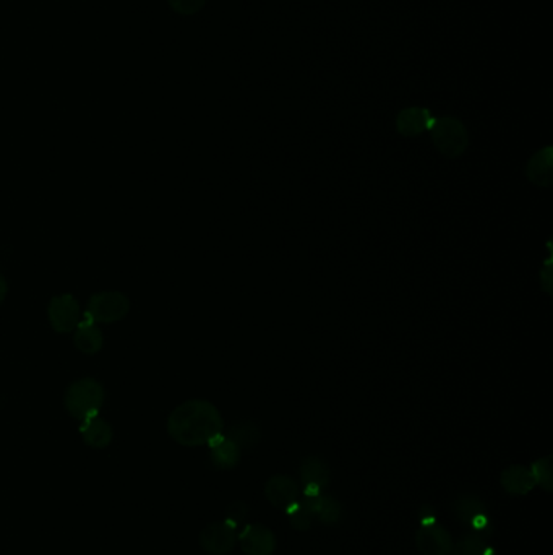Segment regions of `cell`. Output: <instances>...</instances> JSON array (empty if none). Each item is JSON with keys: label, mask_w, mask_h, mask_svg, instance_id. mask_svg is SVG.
I'll return each instance as SVG.
<instances>
[{"label": "cell", "mask_w": 553, "mask_h": 555, "mask_svg": "<svg viewBox=\"0 0 553 555\" xmlns=\"http://www.w3.org/2000/svg\"><path fill=\"white\" fill-rule=\"evenodd\" d=\"M223 417L218 407L205 399H190L172 411L167 434L184 446L208 445L223 434Z\"/></svg>", "instance_id": "obj_1"}, {"label": "cell", "mask_w": 553, "mask_h": 555, "mask_svg": "<svg viewBox=\"0 0 553 555\" xmlns=\"http://www.w3.org/2000/svg\"><path fill=\"white\" fill-rule=\"evenodd\" d=\"M106 399V391L98 380L81 378L77 380L65 391V409L77 421H85L91 416L100 415Z\"/></svg>", "instance_id": "obj_2"}, {"label": "cell", "mask_w": 553, "mask_h": 555, "mask_svg": "<svg viewBox=\"0 0 553 555\" xmlns=\"http://www.w3.org/2000/svg\"><path fill=\"white\" fill-rule=\"evenodd\" d=\"M429 130L434 145L444 157H460L468 149V129L460 119L450 118V116L435 118Z\"/></svg>", "instance_id": "obj_3"}, {"label": "cell", "mask_w": 553, "mask_h": 555, "mask_svg": "<svg viewBox=\"0 0 553 555\" xmlns=\"http://www.w3.org/2000/svg\"><path fill=\"white\" fill-rule=\"evenodd\" d=\"M130 311V301L116 291L98 292L88 301L86 317L94 323H114L122 321Z\"/></svg>", "instance_id": "obj_4"}, {"label": "cell", "mask_w": 553, "mask_h": 555, "mask_svg": "<svg viewBox=\"0 0 553 555\" xmlns=\"http://www.w3.org/2000/svg\"><path fill=\"white\" fill-rule=\"evenodd\" d=\"M453 513L461 524L468 528V531L483 532L487 536H491L493 524L487 505L481 497H477L474 493L460 495L453 503Z\"/></svg>", "instance_id": "obj_5"}, {"label": "cell", "mask_w": 553, "mask_h": 555, "mask_svg": "<svg viewBox=\"0 0 553 555\" xmlns=\"http://www.w3.org/2000/svg\"><path fill=\"white\" fill-rule=\"evenodd\" d=\"M198 541L205 552L211 555H226L237 544V528L227 523L226 520L216 522L203 528Z\"/></svg>", "instance_id": "obj_6"}, {"label": "cell", "mask_w": 553, "mask_h": 555, "mask_svg": "<svg viewBox=\"0 0 553 555\" xmlns=\"http://www.w3.org/2000/svg\"><path fill=\"white\" fill-rule=\"evenodd\" d=\"M51 327L57 333H69L72 330L77 329L80 321L79 301L72 294H63L51 301L47 309Z\"/></svg>", "instance_id": "obj_7"}, {"label": "cell", "mask_w": 553, "mask_h": 555, "mask_svg": "<svg viewBox=\"0 0 553 555\" xmlns=\"http://www.w3.org/2000/svg\"><path fill=\"white\" fill-rule=\"evenodd\" d=\"M415 542L422 555H450L452 552V534L436 522L421 524Z\"/></svg>", "instance_id": "obj_8"}, {"label": "cell", "mask_w": 553, "mask_h": 555, "mask_svg": "<svg viewBox=\"0 0 553 555\" xmlns=\"http://www.w3.org/2000/svg\"><path fill=\"white\" fill-rule=\"evenodd\" d=\"M237 541L245 555H273L276 550V536L263 524H247Z\"/></svg>", "instance_id": "obj_9"}, {"label": "cell", "mask_w": 553, "mask_h": 555, "mask_svg": "<svg viewBox=\"0 0 553 555\" xmlns=\"http://www.w3.org/2000/svg\"><path fill=\"white\" fill-rule=\"evenodd\" d=\"M299 476L305 495H317L325 493V489L329 485L331 471L327 462H323L319 456H307L300 464Z\"/></svg>", "instance_id": "obj_10"}, {"label": "cell", "mask_w": 553, "mask_h": 555, "mask_svg": "<svg viewBox=\"0 0 553 555\" xmlns=\"http://www.w3.org/2000/svg\"><path fill=\"white\" fill-rule=\"evenodd\" d=\"M265 497L274 509L286 510L299 499V485L291 476L278 474L265 484Z\"/></svg>", "instance_id": "obj_11"}, {"label": "cell", "mask_w": 553, "mask_h": 555, "mask_svg": "<svg viewBox=\"0 0 553 555\" xmlns=\"http://www.w3.org/2000/svg\"><path fill=\"white\" fill-rule=\"evenodd\" d=\"M434 119L432 112L425 108H405L397 114V132L405 137H419L429 130Z\"/></svg>", "instance_id": "obj_12"}, {"label": "cell", "mask_w": 553, "mask_h": 555, "mask_svg": "<svg viewBox=\"0 0 553 555\" xmlns=\"http://www.w3.org/2000/svg\"><path fill=\"white\" fill-rule=\"evenodd\" d=\"M302 502L305 507L310 510L313 518H319L323 524H336L341 522L343 516V507L341 503L333 499L327 493H317V495H305Z\"/></svg>", "instance_id": "obj_13"}, {"label": "cell", "mask_w": 553, "mask_h": 555, "mask_svg": "<svg viewBox=\"0 0 553 555\" xmlns=\"http://www.w3.org/2000/svg\"><path fill=\"white\" fill-rule=\"evenodd\" d=\"M208 445H210L211 463L218 470H233L241 462V448L224 434L211 440Z\"/></svg>", "instance_id": "obj_14"}, {"label": "cell", "mask_w": 553, "mask_h": 555, "mask_svg": "<svg viewBox=\"0 0 553 555\" xmlns=\"http://www.w3.org/2000/svg\"><path fill=\"white\" fill-rule=\"evenodd\" d=\"M500 483L501 487L505 489V493L510 495H528V493L534 491L536 487V481L532 477L529 468L522 466V464H513L507 470L501 473L500 476Z\"/></svg>", "instance_id": "obj_15"}, {"label": "cell", "mask_w": 553, "mask_h": 555, "mask_svg": "<svg viewBox=\"0 0 553 555\" xmlns=\"http://www.w3.org/2000/svg\"><path fill=\"white\" fill-rule=\"evenodd\" d=\"M80 434L83 437V442L86 445L91 448H106L110 445L112 437H114V430L110 427V423H106L98 416H91L85 421L80 423Z\"/></svg>", "instance_id": "obj_16"}, {"label": "cell", "mask_w": 553, "mask_h": 555, "mask_svg": "<svg viewBox=\"0 0 553 555\" xmlns=\"http://www.w3.org/2000/svg\"><path fill=\"white\" fill-rule=\"evenodd\" d=\"M526 176L539 187H552V147H546L530 158L526 166Z\"/></svg>", "instance_id": "obj_17"}, {"label": "cell", "mask_w": 553, "mask_h": 555, "mask_svg": "<svg viewBox=\"0 0 553 555\" xmlns=\"http://www.w3.org/2000/svg\"><path fill=\"white\" fill-rule=\"evenodd\" d=\"M102 343H104V335L101 330L85 315V319L77 325V333H75L77 349L86 356H93L96 352L101 351Z\"/></svg>", "instance_id": "obj_18"}, {"label": "cell", "mask_w": 553, "mask_h": 555, "mask_svg": "<svg viewBox=\"0 0 553 555\" xmlns=\"http://www.w3.org/2000/svg\"><path fill=\"white\" fill-rule=\"evenodd\" d=\"M489 538L491 536L483 532L466 531V534L461 536L456 544L453 542L450 555H485Z\"/></svg>", "instance_id": "obj_19"}, {"label": "cell", "mask_w": 553, "mask_h": 555, "mask_svg": "<svg viewBox=\"0 0 553 555\" xmlns=\"http://www.w3.org/2000/svg\"><path fill=\"white\" fill-rule=\"evenodd\" d=\"M226 437L231 438L241 450H247V448L257 445L260 440V429L257 424L245 421V423L234 424L227 432Z\"/></svg>", "instance_id": "obj_20"}, {"label": "cell", "mask_w": 553, "mask_h": 555, "mask_svg": "<svg viewBox=\"0 0 553 555\" xmlns=\"http://www.w3.org/2000/svg\"><path fill=\"white\" fill-rule=\"evenodd\" d=\"M530 473L536 481V485L540 489H544L547 493L553 491V476H552V456L548 455L546 458H540L530 464Z\"/></svg>", "instance_id": "obj_21"}, {"label": "cell", "mask_w": 553, "mask_h": 555, "mask_svg": "<svg viewBox=\"0 0 553 555\" xmlns=\"http://www.w3.org/2000/svg\"><path fill=\"white\" fill-rule=\"evenodd\" d=\"M286 515H288L289 524L297 531H307L315 520L310 510L305 507L302 501H296L291 507H288Z\"/></svg>", "instance_id": "obj_22"}, {"label": "cell", "mask_w": 553, "mask_h": 555, "mask_svg": "<svg viewBox=\"0 0 553 555\" xmlns=\"http://www.w3.org/2000/svg\"><path fill=\"white\" fill-rule=\"evenodd\" d=\"M247 516H249V507L243 502L235 501L227 507L226 522L233 524L237 530L247 520Z\"/></svg>", "instance_id": "obj_23"}, {"label": "cell", "mask_w": 553, "mask_h": 555, "mask_svg": "<svg viewBox=\"0 0 553 555\" xmlns=\"http://www.w3.org/2000/svg\"><path fill=\"white\" fill-rule=\"evenodd\" d=\"M167 2L180 15H194L206 4V0H167Z\"/></svg>", "instance_id": "obj_24"}, {"label": "cell", "mask_w": 553, "mask_h": 555, "mask_svg": "<svg viewBox=\"0 0 553 555\" xmlns=\"http://www.w3.org/2000/svg\"><path fill=\"white\" fill-rule=\"evenodd\" d=\"M419 518H421V524L435 522V512H434L430 505H424L421 509V513H419Z\"/></svg>", "instance_id": "obj_25"}, {"label": "cell", "mask_w": 553, "mask_h": 555, "mask_svg": "<svg viewBox=\"0 0 553 555\" xmlns=\"http://www.w3.org/2000/svg\"><path fill=\"white\" fill-rule=\"evenodd\" d=\"M7 292H8L7 282H5V280H4V276L0 274V302H2L4 299H5V296H7Z\"/></svg>", "instance_id": "obj_26"}]
</instances>
